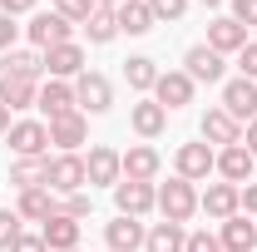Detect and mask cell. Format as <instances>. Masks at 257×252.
I'll list each match as a JSON object with an SVG mask.
<instances>
[{"mask_svg": "<svg viewBox=\"0 0 257 252\" xmlns=\"http://www.w3.org/2000/svg\"><path fill=\"white\" fill-rule=\"evenodd\" d=\"M159 213H163V222H188L198 213V193H193L188 178H168L159 188Z\"/></svg>", "mask_w": 257, "mask_h": 252, "instance_id": "1", "label": "cell"}, {"mask_svg": "<svg viewBox=\"0 0 257 252\" xmlns=\"http://www.w3.org/2000/svg\"><path fill=\"white\" fill-rule=\"evenodd\" d=\"M84 158L79 154H60L50 158V173H45V188L50 193H84Z\"/></svg>", "mask_w": 257, "mask_h": 252, "instance_id": "2", "label": "cell"}, {"mask_svg": "<svg viewBox=\"0 0 257 252\" xmlns=\"http://www.w3.org/2000/svg\"><path fill=\"white\" fill-rule=\"evenodd\" d=\"M114 203H119L124 218H144L149 208H159V193H154V183H128V178H119L114 183Z\"/></svg>", "mask_w": 257, "mask_h": 252, "instance_id": "3", "label": "cell"}, {"mask_svg": "<svg viewBox=\"0 0 257 252\" xmlns=\"http://www.w3.org/2000/svg\"><path fill=\"white\" fill-rule=\"evenodd\" d=\"M74 104H79V109H89V114H104V109L114 104V89H109V79L84 69V74L74 79Z\"/></svg>", "mask_w": 257, "mask_h": 252, "instance_id": "4", "label": "cell"}, {"mask_svg": "<svg viewBox=\"0 0 257 252\" xmlns=\"http://www.w3.org/2000/svg\"><path fill=\"white\" fill-rule=\"evenodd\" d=\"M173 168H178V178L198 183V178H208V173L218 168V154H213L208 144H183V149H178V158H173Z\"/></svg>", "mask_w": 257, "mask_h": 252, "instance_id": "5", "label": "cell"}, {"mask_svg": "<svg viewBox=\"0 0 257 252\" xmlns=\"http://www.w3.org/2000/svg\"><path fill=\"white\" fill-rule=\"evenodd\" d=\"M223 109L237 119V124H252V119H257V84H252V79H232V84H223Z\"/></svg>", "mask_w": 257, "mask_h": 252, "instance_id": "6", "label": "cell"}, {"mask_svg": "<svg viewBox=\"0 0 257 252\" xmlns=\"http://www.w3.org/2000/svg\"><path fill=\"white\" fill-rule=\"evenodd\" d=\"M10 149L20 158H45V149H50V124H35V119L10 124Z\"/></svg>", "mask_w": 257, "mask_h": 252, "instance_id": "7", "label": "cell"}, {"mask_svg": "<svg viewBox=\"0 0 257 252\" xmlns=\"http://www.w3.org/2000/svg\"><path fill=\"white\" fill-rule=\"evenodd\" d=\"M237 193H242L237 183H208V193L198 198V208H203L208 218L227 222V218H237V208H242V203H237Z\"/></svg>", "mask_w": 257, "mask_h": 252, "instance_id": "8", "label": "cell"}, {"mask_svg": "<svg viewBox=\"0 0 257 252\" xmlns=\"http://www.w3.org/2000/svg\"><path fill=\"white\" fill-rule=\"evenodd\" d=\"M25 35H30L35 50H55V45H69V20L64 15H35Z\"/></svg>", "mask_w": 257, "mask_h": 252, "instance_id": "9", "label": "cell"}, {"mask_svg": "<svg viewBox=\"0 0 257 252\" xmlns=\"http://www.w3.org/2000/svg\"><path fill=\"white\" fill-rule=\"evenodd\" d=\"M45 69H50V79H79L84 74V50L74 40L55 45V50H45Z\"/></svg>", "mask_w": 257, "mask_h": 252, "instance_id": "10", "label": "cell"}, {"mask_svg": "<svg viewBox=\"0 0 257 252\" xmlns=\"http://www.w3.org/2000/svg\"><path fill=\"white\" fill-rule=\"evenodd\" d=\"M183 64H188V69H183L188 79H203V84H218V79H223V55L208 50V45H193L188 55H183Z\"/></svg>", "mask_w": 257, "mask_h": 252, "instance_id": "11", "label": "cell"}, {"mask_svg": "<svg viewBox=\"0 0 257 252\" xmlns=\"http://www.w3.org/2000/svg\"><path fill=\"white\" fill-rule=\"evenodd\" d=\"M119 163H124V178L128 183H154V173H159V149H149V144H139V149H128V154H119Z\"/></svg>", "mask_w": 257, "mask_h": 252, "instance_id": "12", "label": "cell"}, {"mask_svg": "<svg viewBox=\"0 0 257 252\" xmlns=\"http://www.w3.org/2000/svg\"><path fill=\"white\" fill-rule=\"evenodd\" d=\"M203 139L232 149V144H242V124H237L227 109H208V114H203Z\"/></svg>", "mask_w": 257, "mask_h": 252, "instance_id": "13", "label": "cell"}, {"mask_svg": "<svg viewBox=\"0 0 257 252\" xmlns=\"http://www.w3.org/2000/svg\"><path fill=\"white\" fill-rule=\"evenodd\" d=\"M154 94H159L163 109H183V104H193V79L183 74V69H168V74H159Z\"/></svg>", "mask_w": 257, "mask_h": 252, "instance_id": "14", "label": "cell"}, {"mask_svg": "<svg viewBox=\"0 0 257 252\" xmlns=\"http://www.w3.org/2000/svg\"><path fill=\"white\" fill-rule=\"evenodd\" d=\"M144 237H149V232L139 227V218H124V213L104 227V242H109V252H139V247H144Z\"/></svg>", "mask_w": 257, "mask_h": 252, "instance_id": "15", "label": "cell"}, {"mask_svg": "<svg viewBox=\"0 0 257 252\" xmlns=\"http://www.w3.org/2000/svg\"><path fill=\"white\" fill-rule=\"evenodd\" d=\"M84 178L89 183H119L124 178V163H119V154L114 149H89V158H84Z\"/></svg>", "mask_w": 257, "mask_h": 252, "instance_id": "16", "label": "cell"}, {"mask_svg": "<svg viewBox=\"0 0 257 252\" xmlns=\"http://www.w3.org/2000/svg\"><path fill=\"white\" fill-rule=\"evenodd\" d=\"M242 45H247V30H242L232 15H223V20L208 25V50H218V55H237Z\"/></svg>", "mask_w": 257, "mask_h": 252, "instance_id": "17", "label": "cell"}, {"mask_svg": "<svg viewBox=\"0 0 257 252\" xmlns=\"http://www.w3.org/2000/svg\"><path fill=\"white\" fill-rule=\"evenodd\" d=\"M40 237H45V247H50V252H69V247H79V222L64 218V213H55V218H45Z\"/></svg>", "mask_w": 257, "mask_h": 252, "instance_id": "18", "label": "cell"}, {"mask_svg": "<svg viewBox=\"0 0 257 252\" xmlns=\"http://www.w3.org/2000/svg\"><path fill=\"white\" fill-rule=\"evenodd\" d=\"M128 124H134V134H144V139H159L163 124H168V109H163L159 99H139L134 114H128Z\"/></svg>", "mask_w": 257, "mask_h": 252, "instance_id": "19", "label": "cell"}, {"mask_svg": "<svg viewBox=\"0 0 257 252\" xmlns=\"http://www.w3.org/2000/svg\"><path fill=\"white\" fill-rule=\"evenodd\" d=\"M84 134H89V124H84V114L74 109V114H64V119H50V144H60L64 154H74L79 144H84Z\"/></svg>", "mask_w": 257, "mask_h": 252, "instance_id": "20", "label": "cell"}, {"mask_svg": "<svg viewBox=\"0 0 257 252\" xmlns=\"http://www.w3.org/2000/svg\"><path fill=\"white\" fill-rule=\"evenodd\" d=\"M252 163H257V154H247L242 144H232V149L218 154V173L227 183H252Z\"/></svg>", "mask_w": 257, "mask_h": 252, "instance_id": "21", "label": "cell"}, {"mask_svg": "<svg viewBox=\"0 0 257 252\" xmlns=\"http://www.w3.org/2000/svg\"><path fill=\"white\" fill-rule=\"evenodd\" d=\"M35 99H40L35 79H25V74H0V104L5 109H30Z\"/></svg>", "mask_w": 257, "mask_h": 252, "instance_id": "22", "label": "cell"}, {"mask_svg": "<svg viewBox=\"0 0 257 252\" xmlns=\"http://www.w3.org/2000/svg\"><path fill=\"white\" fill-rule=\"evenodd\" d=\"M218 242H223V252H257V222L252 218H227Z\"/></svg>", "mask_w": 257, "mask_h": 252, "instance_id": "23", "label": "cell"}, {"mask_svg": "<svg viewBox=\"0 0 257 252\" xmlns=\"http://www.w3.org/2000/svg\"><path fill=\"white\" fill-rule=\"evenodd\" d=\"M50 119H64V114H74V84H64V79H50L45 89H40V99H35Z\"/></svg>", "mask_w": 257, "mask_h": 252, "instance_id": "24", "label": "cell"}, {"mask_svg": "<svg viewBox=\"0 0 257 252\" xmlns=\"http://www.w3.org/2000/svg\"><path fill=\"white\" fill-rule=\"evenodd\" d=\"M114 15H119V30H124V35H149L154 25H159L154 10H149V0H124Z\"/></svg>", "mask_w": 257, "mask_h": 252, "instance_id": "25", "label": "cell"}, {"mask_svg": "<svg viewBox=\"0 0 257 252\" xmlns=\"http://www.w3.org/2000/svg\"><path fill=\"white\" fill-rule=\"evenodd\" d=\"M15 213H20V218H30V222H45V218H55V213H60V203H55V193H50V188H25Z\"/></svg>", "mask_w": 257, "mask_h": 252, "instance_id": "26", "label": "cell"}, {"mask_svg": "<svg viewBox=\"0 0 257 252\" xmlns=\"http://www.w3.org/2000/svg\"><path fill=\"white\" fill-rule=\"evenodd\" d=\"M183 242H188L183 222H154V232L144 237V252H183Z\"/></svg>", "mask_w": 257, "mask_h": 252, "instance_id": "27", "label": "cell"}, {"mask_svg": "<svg viewBox=\"0 0 257 252\" xmlns=\"http://www.w3.org/2000/svg\"><path fill=\"white\" fill-rule=\"evenodd\" d=\"M45 173H50V154L45 158H15L10 168V183L25 193V188H45Z\"/></svg>", "mask_w": 257, "mask_h": 252, "instance_id": "28", "label": "cell"}, {"mask_svg": "<svg viewBox=\"0 0 257 252\" xmlns=\"http://www.w3.org/2000/svg\"><path fill=\"white\" fill-rule=\"evenodd\" d=\"M40 69H45V55H30V50H5V55H0V74L40 79Z\"/></svg>", "mask_w": 257, "mask_h": 252, "instance_id": "29", "label": "cell"}, {"mask_svg": "<svg viewBox=\"0 0 257 252\" xmlns=\"http://www.w3.org/2000/svg\"><path fill=\"white\" fill-rule=\"evenodd\" d=\"M124 79L144 94V89H154V84H159V69H154V60H149V55H134V60L124 64Z\"/></svg>", "mask_w": 257, "mask_h": 252, "instance_id": "30", "label": "cell"}, {"mask_svg": "<svg viewBox=\"0 0 257 252\" xmlns=\"http://www.w3.org/2000/svg\"><path fill=\"white\" fill-rule=\"evenodd\" d=\"M84 30H89V45H109V40L119 35V15H114V10H94V15L84 20Z\"/></svg>", "mask_w": 257, "mask_h": 252, "instance_id": "31", "label": "cell"}, {"mask_svg": "<svg viewBox=\"0 0 257 252\" xmlns=\"http://www.w3.org/2000/svg\"><path fill=\"white\" fill-rule=\"evenodd\" d=\"M94 10H99L94 0H55V15H64L69 25H84V20H89Z\"/></svg>", "mask_w": 257, "mask_h": 252, "instance_id": "32", "label": "cell"}, {"mask_svg": "<svg viewBox=\"0 0 257 252\" xmlns=\"http://www.w3.org/2000/svg\"><path fill=\"white\" fill-rule=\"evenodd\" d=\"M20 213H10V208H0V252H10L15 247V237H20Z\"/></svg>", "mask_w": 257, "mask_h": 252, "instance_id": "33", "label": "cell"}, {"mask_svg": "<svg viewBox=\"0 0 257 252\" xmlns=\"http://www.w3.org/2000/svg\"><path fill=\"white\" fill-rule=\"evenodd\" d=\"M89 208H94V203H89V193H69V198L60 203V213H64V218H74V222L89 218Z\"/></svg>", "mask_w": 257, "mask_h": 252, "instance_id": "34", "label": "cell"}, {"mask_svg": "<svg viewBox=\"0 0 257 252\" xmlns=\"http://www.w3.org/2000/svg\"><path fill=\"white\" fill-rule=\"evenodd\" d=\"M149 10H154V20H178L188 10V0H149Z\"/></svg>", "mask_w": 257, "mask_h": 252, "instance_id": "35", "label": "cell"}, {"mask_svg": "<svg viewBox=\"0 0 257 252\" xmlns=\"http://www.w3.org/2000/svg\"><path fill=\"white\" fill-rule=\"evenodd\" d=\"M183 252H223V242H218L213 232H188V242H183Z\"/></svg>", "mask_w": 257, "mask_h": 252, "instance_id": "36", "label": "cell"}, {"mask_svg": "<svg viewBox=\"0 0 257 252\" xmlns=\"http://www.w3.org/2000/svg\"><path fill=\"white\" fill-rule=\"evenodd\" d=\"M237 64H242V79H252V84H257V40L237 50Z\"/></svg>", "mask_w": 257, "mask_h": 252, "instance_id": "37", "label": "cell"}, {"mask_svg": "<svg viewBox=\"0 0 257 252\" xmlns=\"http://www.w3.org/2000/svg\"><path fill=\"white\" fill-rule=\"evenodd\" d=\"M232 20L247 30V25H257V0H232Z\"/></svg>", "mask_w": 257, "mask_h": 252, "instance_id": "38", "label": "cell"}, {"mask_svg": "<svg viewBox=\"0 0 257 252\" xmlns=\"http://www.w3.org/2000/svg\"><path fill=\"white\" fill-rule=\"evenodd\" d=\"M5 50H15V20L10 15H0V55Z\"/></svg>", "mask_w": 257, "mask_h": 252, "instance_id": "39", "label": "cell"}, {"mask_svg": "<svg viewBox=\"0 0 257 252\" xmlns=\"http://www.w3.org/2000/svg\"><path fill=\"white\" fill-rule=\"evenodd\" d=\"M10 252H50V247H45V237H25V232H20Z\"/></svg>", "mask_w": 257, "mask_h": 252, "instance_id": "40", "label": "cell"}, {"mask_svg": "<svg viewBox=\"0 0 257 252\" xmlns=\"http://www.w3.org/2000/svg\"><path fill=\"white\" fill-rule=\"evenodd\" d=\"M25 10H35V0H0V15H10V20L25 15Z\"/></svg>", "mask_w": 257, "mask_h": 252, "instance_id": "41", "label": "cell"}, {"mask_svg": "<svg viewBox=\"0 0 257 252\" xmlns=\"http://www.w3.org/2000/svg\"><path fill=\"white\" fill-rule=\"evenodd\" d=\"M237 203H242V208H247V213L257 218V183H247V188L237 193Z\"/></svg>", "mask_w": 257, "mask_h": 252, "instance_id": "42", "label": "cell"}, {"mask_svg": "<svg viewBox=\"0 0 257 252\" xmlns=\"http://www.w3.org/2000/svg\"><path fill=\"white\" fill-rule=\"evenodd\" d=\"M242 149H247V154H257V119L247 124V144H242Z\"/></svg>", "mask_w": 257, "mask_h": 252, "instance_id": "43", "label": "cell"}, {"mask_svg": "<svg viewBox=\"0 0 257 252\" xmlns=\"http://www.w3.org/2000/svg\"><path fill=\"white\" fill-rule=\"evenodd\" d=\"M99 10H119V5H124V0H94Z\"/></svg>", "mask_w": 257, "mask_h": 252, "instance_id": "44", "label": "cell"}, {"mask_svg": "<svg viewBox=\"0 0 257 252\" xmlns=\"http://www.w3.org/2000/svg\"><path fill=\"white\" fill-rule=\"evenodd\" d=\"M5 129H10V109L0 104V134H5Z\"/></svg>", "mask_w": 257, "mask_h": 252, "instance_id": "45", "label": "cell"}, {"mask_svg": "<svg viewBox=\"0 0 257 252\" xmlns=\"http://www.w3.org/2000/svg\"><path fill=\"white\" fill-rule=\"evenodd\" d=\"M203 5H223V0H203Z\"/></svg>", "mask_w": 257, "mask_h": 252, "instance_id": "46", "label": "cell"}, {"mask_svg": "<svg viewBox=\"0 0 257 252\" xmlns=\"http://www.w3.org/2000/svg\"><path fill=\"white\" fill-rule=\"evenodd\" d=\"M69 252H79V247H69Z\"/></svg>", "mask_w": 257, "mask_h": 252, "instance_id": "47", "label": "cell"}]
</instances>
